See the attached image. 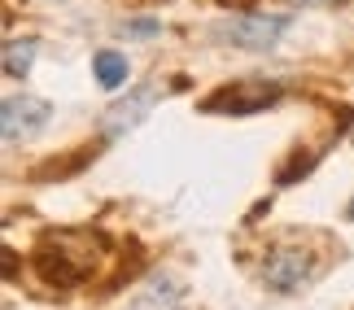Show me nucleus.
Wrapping results in <instances>:
<instances>
[{"label":"nucleus","instance_id":"obj_5","mask_svg":"<svg viewBox=\"0 0 354 310\" xmlns=\"http://www.w3.org/2000/svg\"><path fill=\"white\" fill-rule=\"evenodd\" d=\"M48 118H53L48 101L31 97V92H22V97H9V101H5V140H9V144H18V140L39 136Z\"/></svg>","mask_w":354,"mask_h":310},{"label":"nucleus","instance_id":"obj_12","mask_svg":"<svg viewBox=\"0 0 354 310\" xmlns=\"http://www.w3.org/2000/svg\"><path fill=\"white\" fill-rule=\"evenodd\" d=\"M302 5H333V0H302Z\"/></svg>","mask_w":354,"mask_h":310},{"label":"nucleus","instance_id":"obj_6","mask_svg":"<svg viewBox=\"0 0 354 310\" xmlns=\"http://www.w3.org/2000/svg\"><path fill=\"white\" fill-rule=\"evenodd\" d=\"M180 302H184V284L175 275L158 271L136 289V298H127L122 310H180Z\"/></svg>","mask_w":354,"mask_h":310},{"label":"nucleus","instance_id":"obj_1","mask_svg":"<svg viewBox=\"0 0 354 310\" xmlns=\"http://www.w3.org/2000/svg\"><path fill=\"white\" fill-rule=\"evenodd\" d=\"M101 240L97 236H84V232H57V236H44V245H39L35 262H39V275L48 280V284L57 289H71L79 284L92 267V258H97Z\"/></svg>","mask_w":354,"mask_h":310},{"label":"nucleus","instance_id":"obj_2","mask_svg":"<svg viewBox=\"0 0 354 310\" xmlns=\"http://www.w3.org/2000/svg\"><path fill=\"white\" fill-rule=\"evenodd\" d=\"M289 31V18L284 13H236L219 26V35L236 48H254V52H267L276 39Z\"/></svg>","mask_w":354,"mask_h":310},{"label":"nucleus","instance_id":"obj_7","mask_svg":"<svg viewBox=\"0 0 354 310\" xmlns=\"http://www.w3.org/2000/svg\"><path fill=\"white\" fill-rule=\"evenodd\" d=\"M153 97H158V84H145L131 101H118L114 110L105 114V136H122V131H131L145 118V110L153 105Z\"/></svg>","mask_w":354,"mask_h":310},{"label":"nucleus","instance_id":"obj_13","mask_svg":"<svg viewBox=\"0 0 354 310\" xmlns=\"http://www.w3.org/2000/svg\"><path fill=\"white\" fill-rule=\"evenodd\" d=\"M350 214H354V201H350Z\"/></svg>","mask_w":354,"mask_h":310},{"label":"nucleus","instance_id":"obj_10","mask_svg":"<svg viewBox=\"0 0 354 310\" xmlns=\"http://www.w3.org/2000/svg\"><path fill=\"white\" fill-rule=\"evenodd\" d=\"M118 31H122V35H131V39H149V35H158V31H162V22H122Z\"/></svg>","mask_w":354,"mask_h":310},{"label":"nucleus","instance_id":"obj_9","mask_svg":"<svg viewBox=\"0 0 354 310\" xmlns=\"http://www.w3.org/2000/svg\"><path fill=\"white\" fill-rule=\"evenodd\" d=\"M35 39H9L5 44V75L9 79H26L31 75V66H35Z\"/></svg>","mask_w":354,"mask_h":310},{"label":"nucleus","instance_id":"obj_8","mask_svg":"<svg viewBox=\"0 0 354 310\" xmlns=\"http://www.w3.org/2000/svg\"><path fill=\"white\" fill-rule=\"evenodd\" d=\"M127 70H131V66H127V57H122V52H110V48H105V52H97V57H92V75H97L101 88H122V84H127Z\"/></svg>","mask_w":354,"mask_h":310},{"label":"nucleus","instance_id":"obj_14","mask_svg":"<svg viewBox=\"0 0 354 310\" xmlns=\"http://www.w3.org/2000/svg\"><path fill=\"white\" fill-rule=\"evenodd\" d=\"M350 140H354V136H350Z\"/></svg>","mask_w":354,"mask_h":310},{"label":"nucleus","instance_id":"obj_11","mask_svg":"<svg viewBox=\"0 0 354 310\" xmlns=\"http://www.w3.org/2000/svg\"><path fill=\"white\" fill-rule=\"evenodd\" d=\"M219 5H223V9H250L254 0H219Z\"/></svg>","mask_w":354,"mask_h":310},{"label":"nucleus","instance_id":"obj_4","mask_svg":"<svg viewBox=\"0 0 354 310\" xmlns=\"http://www.w3.org/2000/svg\"><path fill=\"white\" fill-rule=\"evenodd\" d=\"M284 97L280 84H232V88H223V92H214V97L206 101V110L210 114H258V110H267V105H276Z\"/></svg>","mask_w":354,"mask_h":310},{"label":"nucleus","instance_id":"obj_3","mask_svg":"<svg viewBox=\"0 0 354 310\" xmlns=\"http://www.w3.org/2000/svg\"><path fill=\"white\" fill-rule=\"evenodd\" d=\"M310 258L302 249H271L267 258H263V284L271 289V293H293V289H302L306 280H310Z\"/></svg>","mask_w":354,"mask_h":310}]
</instances>
